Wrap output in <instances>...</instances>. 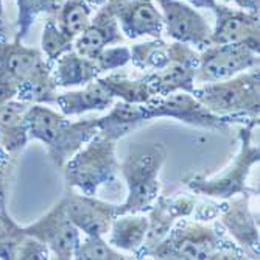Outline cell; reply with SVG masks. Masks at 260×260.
Segmentation results:
<instances>
[{"label": "cell", "mask_w": 260, "mask_h": 260, "mask_svg": "<svg viewBox=\"0 0 260 260\" xmlns=\"http://www.w3.org/2000/svg\"><path fill=\"white\" fill-rule=\"evenodd\" d=\"M147 257L159 260H218L246 258L234 240L224 235L221 224L182 218Z\"/></svg>", "instance_id": "obj_1"}, {"label": "cell", "mask_w": 260, "mask_h": 260, "mask_svg": "<svg viewBox=\"0 0 260 260\" xmlns=\"http://www.w3.org/2000/svg\"><path fill=\"white\" fill-rule=\"evenodd\" d=\"M25 122L28 137L42 142L58 170H62L66 162L99 133L97 119L70 122L49 105H30Z\"/></svg>", "instance_id": "obj_2"}, {"label": "cell", "mask_w": 260, "mask_h": 260, "mask_svg": "<svg viewBox=\"0 0 260 260\" xmlns=\"http://www.w3.org/2000/svg\"><path fill=\"white\" fill-rule=\"evenodd\" d=\"M255 126H258V117H252L242 123L239 129V153L218 176L206 178L204 175H195L184 178L181 182L188 188V192L221 201L242 193L257 195L258 192L248 185L251 169L260 160V148L254 144Z\"/></svg>", "instance_id": "obj_3"}, {"label": "cell", "mask_w": 260, "mask_h": 260, "mask_svg": "<svg viewBox=\"0 0 260 260\" xmlns=\"http://www.w3.org/2000/svg\"><path fill=\"white\" fill-rule=\"evenodd\" d=\"M167 147L162 142L133 150L120 164L128 193L117 206V215L148 212L160 193V170L167 160Z\"/></svg>", "instance_id": "obj_4"}, {"label": "cell", "mask_w": 260, "mask_h": 260, "mask_svg": "<svg viewBox=\"0 0 260 260\" xmlns=\"http://www.w3.org/2000/svg\"><path fill=\"white\" fill-rule=\"evenodd\" d=\"M115 144L100 133L86 142L62 167L67 188H77L83 195L95 197L100 187L115 185L120 173Z\"/></svg>", "instance_id": "obj_5"}, {"label": "cell", "mask_w": 260, "mask_h": 260, "mask_svg": "<svg viewBox=\"0 0 260 260\" xmlns=\"http://www.w3.org/2000/svg\"><path fill=\"white\" fill-rule=\"evenodd\" d=\"M193 97L217 115H234L242 119L258 117L260 112V70L249 69L232 78L204 83L193 89Z\"/></svg>", "instance_id": "obj_6"}, {"label": "cell", "mask_w": 260, "mask_h": 260, "mask_svg": "<svg viewBox=\"0 0 260 260\" xmlns=\"http://www.w3.org/2000/svg\"><path fill=\"white\" fill-rule=\"evenodd\" d=\"M147 106L153 120L170 117L181 123L204 129H228L234 123L242 125L245 120H248L242 117L217 115L210 112L193 97V93L188 92H175L165 97H153L150 102H147Z\"/></svg>", "instance_id": "obj_7"}, {"label": "cell", "mask_w": 260, "mask_h": 260, "mask_svg": "<svg viewBox=\"0 0 260 260\" xmlns=\"http://www.w3.org/2000/svg\"><path fill=\"white\" fill-rule=\"evenodd\" d=\"M260 53L239 44H210L200 53L195 83H214L258 67Z\"/></svg>", "instance_id": "obj_8"}, {"label": "cell", "mask_w": 260, "mask_h": 260, "mask_svg": "<svg viewBox=\"0 0 260 260\" xmlns=\"http://www.w3.org/2000/svg\"><path fill=\"white\" fill-rule=\"evenodd\" d=\"M44 53L22 41L0 39V105L16 99L30 77L45 62Z\"/></svg>", "instance_id": "obj_9"}, {"label": "cell", "mask_w": 260, "mask_h": 260, "mask_svg": "<svg viewBox=\"0 0 260 260\" xmlns=\"http://www.w3.org/2000/svg\"><path fill=\"white\" fill-rule=\"evenodd\" d=\"M198 201L192 193H164L156 198L148 210V229L144 246L136 258H145L147 254L169 235L176 221L192 217Z\"/></svg>", "instance_id": "obj_10"}, {"label": "cell", "mask_w": 260, "mask_h": 260, "mask_svg": "<svg viewBox=\"0 0 260 260\" xmlns=\"http://www.w3.org/2000/svg\"><path fill=\"white\" fill-rule=\"evenodd\" d=\"M251 193H242L218 203V221L224 232L245 252L246 258H260L258 223L251 212Z\"/></svg>", "instance_id": "obj_11"}, {"label": "cell", "mask_w": 260, "mask_h": 260, "mask_svg": "<svg viewBox=\"0 0 260 260\" xmlns=\"http://www.w3.org/2000/svg\"><path fill=\"white\" fill-rule=\"evenodd\" d=\"M23 231L44 243L59 260L74 258L75 248L81 240V232L70 221L62 201L53 206L35 223L23 226Z\"/></svg>", "instance_id": "obj_12"}, {"label": "cell", "mask_w": 260, "mask_h": 260, "mask_svg": "<svg viewBox=\"0 0 260 260\" xmlns=\"http://www.w3.org/2000/svg\"><path fill=\"white\" fill-rule=\"evenodd\" d=\"M164 17V30L173 41L204 49L210 45L207 20L188 4L181 0H156Z\"/></svg>", "instance_id": "obj_13"}, {"label": "cell", "mask_w": 260, "mask_h": 260, "mask_svg": "<svg viewBox=\"0 0 260 260\" xmlns=\"http://www.w3.org/2000/svg\"><path fill=\"white\" fill-rule=\"evenodd\" d=\"M212 11L215 14V27L210 33V44H239L260 53L258 13L232 10L220 4H217Z\"/></svg>", "instance_id": "obj_14"}, {"label": "cell", "mask_w": 260, "mask_h": 260, "mask_svg": "<svg viewBox=\"0 0 260 260\" xmlns=\"http://www.w3.org/2000/svg\"><path fill=\"white\" fill-rule=\"evenodd\" d=\"M61 201L70 221L84 235H106L112 220L117 217L119 206L90 195L77 193L74 188H67Z\"/></svg>", "instance_id": "obj_15"}, {"label": "cell", "mask_w": 260, "mask_h": 260, "mask_svg": "<svg viewBox=\"0 0 260 260\" xmlns=\"http://www.w3.org/2000/svg\"><path fill=\"white\" fill-rule=\"evenodd\" d=\"M109 4L125 38L157 39L162 36L164 17L153 0H109Z\"/></svg>", "instance_id": "obj_16"}, {"label": "cell", "mask_w": 260, "mask_h": 260, "mask_svg": "<svg viewBox=\"0 0 260 260\" xmlns=\"http://www.w3.org/2000/svg\"><path fill=\"white\" fill-rule=\"evenodd\" d=\"M0 258L4 260H47L50 251L38 239L28 235L23 226L10 215L7 201L0 203Z\"/></svg>", "instance_id": "obj_17"}, {"label": "cell", "mask_w": 260, "mask_h": 260, "mask_svg": "<svg viewBox=\"0 0 260 260\" xmlns=\"http://www.w3.org/2000/svg\"><path fill=\"white\" fill-rule=\"evenodd\" d=\"M122 41L123 35L108 0L105 5L99 7L95 16L90 17V22L84 31L77 36L74 41V50L81 56L93 59L106 47L120 44Z\"/></svg>", "instance_id": "obj_18"}, {"label": "cell", "mask_w": 260, "mask_h": 260, "mask_svg": "<svg viewBox=\"0 0 260 260\" xmlns=\"http://www.w3.org/2000/svg\"><path fill=\"white\" fill-rule=\"evenodd\" d=\"M28 108L30 103L16 99L0 105V148L14 160L19 159L30 140L25 122Z\"/></svg>", "instance_id": "obj_19"}, {"label": "cell", "mask_w": 260, "mask_h": 260, "mask_svg": "<svg viewBox=\"0 0 260 260\" xmlns=\"http://www.w3.org/2000/svg\"><path fill=\"white\" fill-rule=\"evenodd\" d=\"M151 120L153 117L147 103H128L120 100L111 106V111L105 117L97 119V128L100 134L117 142Z\"/></svg>", "instance_id": "obj_20"}, {"label": "cell", "mask_w": 260, "mask_h": 260, "mask_svg": "<svg viewBox=\"0 0 260 260\" xmlns=\"http://www.w3.org/2000/svg\"><path fill=\"white\" fill-rule=\"evenodd\" d=\"M66 117L80 115L89 111H106L114 105V97L95 78L87 83L84 89L58 93L55 103Z\"/></svg>", "instance_id": "obj_21"}, {"label": "cell", "mask_w": 260, "mask_h": 260, "mask_svg": "<svg viewBox=\"0 0 260 260\" xmlns=\"http://www.w3.org/2000/svg\"><path fill=\"white\" fill-rule=\"evenodd\" d=\"M197 66L173 61L157 72L145 74V80L153 97H165L175 92L192 93L195 89Z\"/></svg>", "instance_id": "obj_22"}, {"label": "cell", "mask_w": 260, "mask_h": 260, "mask_svg": "<svg viewBox=\"0 0 260 260\" xmlns=\"http://www.w3.org/2000/svg\"><path fill=\"white\" fill-rule=\"evenodd\" d=\"M102 75L97 62L81 56L74 49L64 53L53 64V78L58 87L86 86Z\"/></svg>", "instance_id": "obj_23"}, {"label": "cell", "mask_w": 260, "mask_h": 260, "mask_svg": "<svg viewBox=\"0 0 260 260\" xmlns=\"http://www.w3.org/2000/svg\"><path fill=\"white\" fill-rule=\"evenodd\" d=\"M147 229H148L147 215L142 214L117 215L111 223L108 242L115 249L137 255L142 246H144Z\"/></svg>", "instance_id": "obj_24"}, {"label": "cell", "mask_w": 260, "mask_h": 260, "mask_svg": "<svg viewBox=\"0 0 260 260\" xmlns=\"http://www.w3.org/2000/svg\"><path fill=\"white\" fill-rule=\"evenodd\" d=\"M58 97V86L53 78V64L45 61L30 80L17 92L16 100L30 105H55Z\"/></svg>", "instance_id": "obj_25"}, {"label": "cell", "mask_w": 260, "mask_h": 260, "mask_svg": "<svg viewBox=\"0 0 260 260\" xmlns=\"http://www.w3.org/2000/svg\"><path fill=\"white\" fill-rule=\"evenodd\" d=\"M111 95L115 99L119 97L122 102L128 103H147L153 99L151 92L148 89L145 75L140 78H129L126 75L111 74L106 77L97 78Z\"/></svg>", "instance_id": "obj_26"}, {"label": "cell", "mask_w": 260, "mask_h": 260, "mask_svg": "<svg viewBox=\"0 0 260 260\" xmlns=\"http://www.w3.org/2000/svg\"><path fill=\"white\" fill-rule=\"evenodd\" d=\"M90 16L92 7L84 0H66L56 14L58 27L66 36L75 41L89 25Z\"/></svg>", "instance_id": "obj_27"}, {"label": "cell", "mask_w": 260, "mask_h": 260, "mask_svg": "<svg viewBox=\"0 0 260 260\" xmlns=\"http://www.w3.org/2000/svg\"><path fill=\"white\" fill-rule=\"evenodd\" d=\"M41 49H42L45 59L50 64H55L59 56H62L64 53L74 49V39L66 36L59 30L55 19L50 17L44 25V31L41 38Z\"/></svg>", "instance_id": "obj_28"}, {"label": "cell", "mask_w": 260, "mask_h": 260, "mask_svg": "<svg viewBox=\"0 0 260 260\" xmlns=\"http://www.w3.org/2000/svg\"><path fill=\"white\" fill-rule=\"evenodd\" d=\"M74 258L78 260H125L126 257L115 249L103 235H84L75 248Z\"/></svg>", "instance_id": "obj_29"}, {"label": "cell", "mask_w": 260, "mask_h": 260, "mask_svg": "<svg viewBox=\"0 0 260 260\" xmlns=\"http://www.w3.org/2000/svg\"><path fill=\"white\" fill-rule=\"evenodd\" d=\"M17 2V33L14 39L23 41L41 13H50L49 0H16Z\"/></svg>", "instance_id": "obj_30"}, {"label": "cell", "mask_w": 260, "mask_h": 260, "mask_svg": "<svg viewBox=\"0 0 260 260\" xmlns=\"http://www.w3.org/2000/svg\"><path fill=\"white\" fill-rule=\"evenodd\" d=\"M93 61L97 62L100 72H108V70H115L125 67L131 61V52L126 45H117V47H106L102 50Z\"/></svg>", "instance_id": "obj_31"}, {"label": "cell", "mask_w": 260, "mask_h": 260, "mask_svg": "<svg viewBox=\"0 0 260 260\" xmlns=\"http://www.w3.org/2000/svg\"><path fill=\"white\" fill-rule=\"evenodd\" d=\"M14 159H11L2 148H0V203L7 201L8 197V187L11 181L13 170L16 167Z\"/></svg>", "instance_id": "obj_32"}, {"label": "cell", "mask_w": 260, "mask_h": 260, "mask_svg": "<svg viewBox=\"0 0 260 260\" xmlns=\"http://www.w3.org/2000/svg\"><path fill=\"white\" fill-rule=\"evenodd\" d=\"M192 215H195V220L200 221H214L218 217V203L207 201L200 206L197 204Z\"/></svg>", "instance_id": "obj_33"}, {"label": "cell", "mask_w": 260, "mask_h": 260, "mask_svg": "<svg viewBox=\"0 0 260 260\" xmlns=\"http://www.w3.org/2000/svg\"><path fill=\"white\" fill-rule=\"evenodd\" d=\"M226 2H232L239 8L251 13H258L260 10V0H226Z\"/></svg>", "instance_id": "obj_34"}, {"label": "cell", "mask_w": 260, "mask_h": 260, "mask_svg": "<svg viewBox=\"0 0 260 260\" xmlns=\"http://www.w3.org/2000/svg\"><path fill=\"white\" fill-rule=\"evenodd\" d=\"M188 5L193 8H204V10H214L217 5V0H185Z\"/></svg>", "instance_id": "obj_35"}, {"label": "cell", "mask_w": 260, "mask_h": 260, "mask_svg": "<svg viewBox=\"0 0 260 260\" xmlns=\"http://www.w3.org/2000/svg\"><path fill=\"white\" fill-rule=\"evenodd\" d=\"M0 39H7V23H5V16H4V5L0 0Z\"/></svg>", "instance_id": "obj_36"}, {"label": "cell", "mask_w": 260, "mask_h": 260, "mask_svg": "<svg viewBox=\"0 0 260 260\" xmlns=\"http://www.w3.org/2000/svg\"><path fill=\"white\" fill-rule=\"evenodd\" d=\"M64 2H66V0H49V7H50L49 16H50V17H56L58 11H59L61 5H62Z\"/></svg>", "instance_id": "obj_37"}, {"label": "cell", "mask_w": 260, "mask_h": 260, "mask_svg": "<svg viewBox=\"0 0 260 260\" xmlns=\"http://www.w3.org/2000/svg\"><path fill=\"white\" fill-rule=\"evenodd\" d=\"M84 2H87L90 7H102L108 2V0H84Z\"/></svg>", "instance_id": "obj_38"}]
</instances>
